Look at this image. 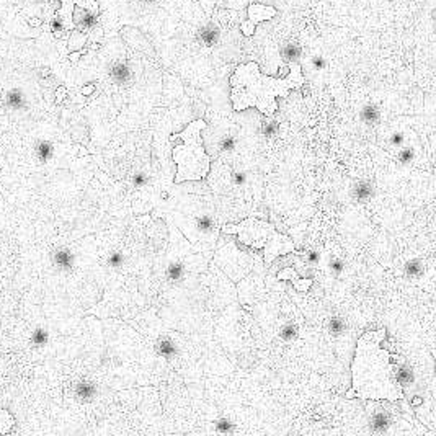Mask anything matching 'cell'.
Here are the masks:
<instances>
[{"label": "cell", "mask_w": 436, "mask_h": 436, "mask_svg": "<svg viewBox=\"0 0 436 436\" xmlns=\"http://www.w3.org/2000/svg\"><path fill=\"white\" fill-rule=\"evenodd\" d=\"M386 340V330L366 332L356 343L355 359L351 364V389L346 399L359 397L363 400H391L405 399L404 389L396 381L394 366L396 355H391L381 343Z\"/></svg>", "instance_id": "cell-1"}, {"label": "cell", "mask_w": 436, "mask_h": 436, "mask_svg": "<svg viewBox=\"0 0 436 436\" xmlns=\"http://www.w3.org/2000/svg\"><path fill=\"white\" fill-rule=\"evenodd\" d=\"M231 102L235 111L257 108L262 115L272 118L278 111L276 98H286L290 90L304 85V75L297 61L290 62L286 77H272L262 74L257 62H247L231 75Z\"/></svg>", "instance_id": "cell-2"}, {"label": "cell", "mask_w": 436, "mask_h": 436, "mask_svg": "<svg viewBox=\"0 0 436 436\" xmlns=\"http://www.w3.org/2000/svg\"><path fill=\"white\" fill-rule=\"evenodd\" d=\"M162 214L198 250H211L214 247L221 226L211 198L181 194L168 188V193L162 196Z\"/></svg>", "instance_id": "cell-3"}, {"label": "cell", "mask_w": 436, "mask_h": 436, "mask_svg": "<svg viewBox=\"0 0 436 436\" xmlns=\"http://www.w3.org/2000/svg\"><path fill=\"white\" fill-rule=\"evenodd\" d=\"M206 126L208 123L204 120H194L181 133L170 136L172 158L176 163V185L183 181H201L209 175L211 157L201 139V131Z\"/></svg>", "instance_id": "cell-4"}, {"label": "cell", "mask_w": 436, "mask_h": 436, "mask_svg": "<svg viewBox=\"0 0 436 436\" xmlns=\"http://www.w3.org/2000/svg\"><path fill=\"white\" fill-rule=\"evenodd\" d=\"M221 232L224 234H235L240 240V244L253 247L255 250H263V262L265 265H272L276 258L286 253H299L294 247L292 239L288 235L276 231L273 224L268 221L249 217L235 224H222Z\"/></svg>", "instance_id": "cell-5"}, {"label": "cell", "mask_w": 436, "mask_h": 436, "mask_svg": "<svg viewBox=\"0 0 436 436\" xmlns=\"http://www.w3.org/2000/svg\"><path fill=\"white\" fill-rule=\"evenodd\" d=\"M368 415L373 433H392V427L397 425V417L391 409V400H369Z\"/></svg>", "instance_id": "cell-6"}, {"label": "cell", "mask_w": 436, "mask_h": 436, "mask_svg": "<svg viewBox=\"0 0 436 436\" xmlns=\"http://www.w3.org/2000/svg\"><path fill=\"white\" fill-rule=\"evenodd\" d=\"M276 13H278V10H276L275 7H272V5L250 3L249 8H247V15H249V18H247L242 23V26H240L244 36H247V38L253 36V33H255V26L258 25V23L268 21V20L275 18Z\"/></svg>", "instance_id": "cell-7"}, {"label": "cell", "mask_w": 436, "mask_h": 436, "mask_svg": "<svg viewBox=\"0 0 436 436\" xmlns=\"http://www.w3.org/2000/svg\"><path fill=\"white\" fill-rule=\"evenodd\" d=\"M51 260L59 272H70L75 265V255L69 247H59L52 252Z\"/></svg>", "instance_id": "cell-8"}, {"label": "cell", "mask_w": 436, "mask_h": 436, "mask_svg": "<svg viewBox=\"0 0 436 436\" xmlns=\"http://www.w3.org/2000/svg\"><path fill=\"white\" fill-rule=\"evenodd\" d=\"M278 280L291 281L292 286H294V290L299 291V292H305L312 286V283H314V280H312V278H300L296 270L290 268V267L285 268V270H281V272L278 273Z\"/></svg>", "instance_id": "cell-9"}, {"label": "cell", "mask_w": 436, "mask_h": 436, "mask_svg": "<svg viewBox=\"0 0 436 436\" xmlns=\"http://www.w3.org/2000/svg\"><path fill=\"white\" fill-rule=\"evenodd\" d=\"M374 191H376V186L371 180H358L351 188V196L355 201L366 203L374 196Z\"/></svg>", "instance_id": "cell-10"}, {"label": "cell", "mask_w": 436, "mask_h": 436, "mask_svg": "<svg viewBox=\"0 0 436 436\" xmlns=\"http://www.w3.org/2000/svg\"><path fill=\"white\" fill-rule=\"evenodd\" d=\"M155 350L162 358L172 359L178 355V343H176V340L173 337H170V335H162V337H158L155 341Z\"/></svg>", "instance_id": "cell-11"}, {"label": "cell", "mask_w": 436, "mask_h": 436, "mask_svg": "<svg viewBox=\"0 0 436 436\" xmlns=\"http://www.w3.org/2000/svg\"><path fill=\"white\" fill-rule=\"evenodd\" d=\"M74 394L80 402H90L97 396V384L90 379H82L75 384Z\"/></svg>", "instance_id": "cell-12"}, {"label": "cell", "mask_w": 436, "mask_h": 436, "mask_svg": "<svg viewBox=\"0 0 436 436\" xmlns=\"http://www.w3.org/2000/svg\"><path fill=\"white\" fill-rule=\"evenodd\" d=\"M425 270H427V265L425 262L422 260L420 257H414L404 265V275L407 276L410 280H418L425 275Z\"/></svg>", "instance_id": "cell-13"}, {"label": "cell", "mask_w": 436, "mask_h": 436, "mask_svg": "<svg viewBox=\"0 0 436 436\" xmlns=\"http://www.w3.org/2000/svg\"><path fill=\"white\" fill-rule=\"evenodd\" d=\"M278 337L283 343H292L299 337V325L294 320H286L278 328Z\"/></svg>", "instance_id": "cell-14"}, {"label": "cell", "mask_w": 436, "mask_h": 436, "mask_svg": "<svg viewBox=\"0 0 436 436\" xmlns=\"http://www.w3.org/2000/svg\"><path fill=\"white\" fill-rule=\"evenodd\" d=\"M397 158H399V162L402 163V165H410V163H414L415 162V158H417V150H415V147L414 145H410V144H405V145H402L399 149V152H397Z\"/></svg>", "instance_id": "cell-15"}, {"label": "cell", "mask_w": 436, "mask_h": 436, "mask_svg": "<svg viewBox=\"0 0 436 436\" xmlns=\"http://www.w3.org/2000/svg\"><path fill=\"white\" fill-rule=\"evenodd\" d=\"M346 330V322L341 317H330L327 320V332L332 337H338Z\"/></svg>", "instance_id": "cell-16"}, {"label": "cell", "mask_w": 436, "mask_h": 436, "mask_svg": "<svg viewBox=\"0 0 436 436\" xmlns=\"http://www.w3.org/2000/svg\"><path fill=\"white\" fill-rule=\"evenodd\" d=\"M327 267H328L330 273H332L333 276H341L345 273V262L337 255H328L327 257Z\"/></svg>", "instance_id": "cell-17"}, {"label": "cell", "mask_w": 436, "mask_h": 436, "mask_svg": "<svg viewBox=\"0 0 436 436\" xmlns=\"http://www.w3.org/2000/svg\"><path fill=\"white\" fill-rule=\"evenodd\" d=\"M13 425H15V420L13 417L10 415V412L0 409V435L10 433V430L13 428Z\"/></svg>", "instance_id": "cell-18"}, {"label": "cell", "mask_w": 436, "mask_h": 436, "mask_svg": "<svg viewBox=\"0 0 436 436\" xmlns=\"http://www.w3.org/2000/svg\"><path fill=\"white\" fill-rule=\"evenodd\" d=\"M379 118H381L379 110L373 107V105H368V107H364L361 111V120L366 123V125H376V121H379Z\"/></svg>", "instance_id": "cell-19"}, {"label": "cell", "mask_w": 436, "mask_h": 436, "mask_svg": "<svg viewBox=\"0 0 436 436\" xmlns=\"http://www.w3.org/2000/svg\"><path fill=\"white\" fill-rule=\"evenodd\" d=\"M49 340V333L48 330L43 327H38L34 332L31 333V345L33 346H44Z\"/></svg>", "instance_id": "cell-20"}, {"label": "cell", "mask_w": 436, "mask_h": 436, "mask_svg": "<svg viewBox=\"0 0 436 436\" xmlns=\"http://www.w3.org/2000/svg\"><path fill=\"white\" fill-rule=\"evenodd\" d=\"M214 432L216 433H222V435H231L237 432L234 423H231L227 418H221V420H216L214 422Z\"/></svg>", "instance_id": "cell-21"}, {"label": "cell", "mask_w": 436, "mask_h": 436, "mask_svg": "<svg viewBox=\"0 0 436 436\" xmlns=\"http://www.w3.org/2000/svg\"><path fill=\"white\" fill-rule=\"evenodd\" d=\"M23 102H25V98H23V93L20 90H11L8 92L7 95V105L11 108H20Z\"/></svg>", "instance_id": "cell-22"}, {"label": "cell", "mask_w": 436, "mask_h": 436, "mask_svg": "<svg viewBox=\"0 0 436 436\" xmlns=\"http://www.w3.org/2000/svg\"><path fill=\"white\" fill-rule=\"evenodd\" d=\"M36 154L43 162L49 160L51 155H52V145L49 143H46V141H43V143H39L36 145Z\"/></svg>", "instance_id": "cell-23"}, {"label": "cell", "mask_w": 436, "mask_h": 436, "mask_svg": "<svg viewBox=\"0 0 436 436\" xmlns=\"http://www.w3.org/2000/svg\"><path fill=\"white\" fill-rule=\"evenodd\" d=\"M108 265L111 268H120L125 265V255L121 252H113L111 255L108 257Z\"/></svg>", "instance_id": "cell-24"}, {"label": "cell", "mask_w": 436, "mask_h": 436, "mask_svg": "<svg viewBox=\"0 0 436 436\" xmlns=\"http://www.w3.org/2000/svg\"><path fill=\"white\" fill-rule=\"evenodd\" d=\"M70 38L75 39V41H69V48H70V49H79V48H82V46H84V43H85V34H84V33L74 31V33H72V36H70Z\"/></svg>", "instance_id": "cell-25"}, {"label": "cell", "mask_w": 436, "mask_h": 436, "mask_svg": "<svg viewBox=\"0 0 436 436\" xmlns=\"http://www.w3.org/2000/svg\"><path fill=\"white\" fill-rule=\"evenodd\" d=\"M64 93H66V88H64V87L57 88V93H56V97H57V98H56V100H57V103L64 98Z\"/></svg>", "instance_id": "cell-26"}, {"label": "cell", "mask_w": 436, "mask_h": 436, "mask_svg": "<svg viewBox=\"0 0 436 436\" xmlns=\"http://www.w3.org/2000/svg\"><path fill=\"white\" fill-rule=\"evenodd\" d=\"M80 54H82L80 51H74L72 54H70V61H72V62H77V61H79V57H80Z\"/></svg>", "instance_id": "cell-27"}, {"label": "cell", "mask_w": 436, "mask_h": 436, "mask_svg": "<svg viewBox=\"0 0 436 436\" xmlns=\"http://www.w3.org/2000/svg\"><path fill=\"white\" fill-rule=\"evenodd\" d=\"M92 92H93V85H88V87L84 88V90H82V93H84V95H90Z\"/></svg>", "instance_id": "cell-28"}]
</instances>
